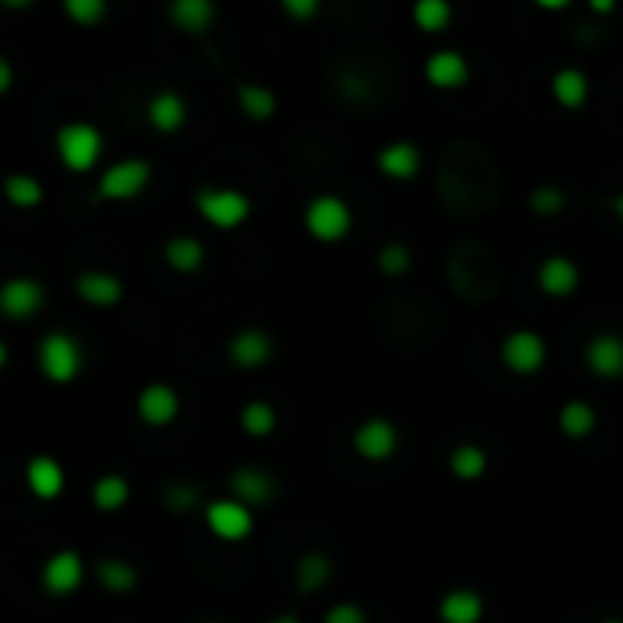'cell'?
Wrapping results in <instances>:
<instances>
[{
  "label": "cell",
  "mask_w": 623,
  "mask_h": 623,
  "mask_svg": "<svg viewBox=\"0 0 623 623\" xmlns=\"http://www.w3.org/2000/svg\"><path fill=\"white\" fill-rule=\"evenodd\" d=\"M80 584H85V562H80L77 550H55L45 562V569H40V587L55 598L77 595Z\"/></svg>",
  "instance_id": "obj_11"
},
{
  "label": "cell",
  "mask_w": 623,
  "mask_h": 623,
  "mask_svg": "<svg viewBox=\"0 0 623 623\" xmlns=\"http://www.w3.org/2000/svg\"><path fill=\"white\" fill-rule=\"evenodd\" d=\"M558 427H562L565 438H573V441H584L587 434H595L598 427V412H595V404H587V401H565L562 409H558Z\"/></svg>",
  "instance_id": "obj_27"
},
{
  "label": "cell",
  "mask_w": 623,
  "mask_h": 623,
  "mask_svg": "<svg viewBox=\"0 0 623 623\" xmlns=\"http://www.w3.org/2000/svg\"><path fill=\"white\" fill-rule=\"evenodd\" d=\"M285 15L288 18H299V23H307V18H314L321 12V4L317 0H285Z\"/></svg>",
  "instance_id": "obj_41"
},
{
  "label": "cell",
  "mask_w": 623,
  "mask_h": 623,
  "mask_svg": "<svg viewBox=\"0 0 623 623\" xmlns=\"http://www.w3.org/2000/svg\"><path fill=\"white\" fill-rule=\"evenodd\" d=\"M135 412L147 427H169V423L179 415V394H175L169 383H150V387L139 390L135 398Z\"/></svg>",
  "instance_id": "obj_14"
},
{
  "label": "cell",
  "mask_w": 623,
  "mask_h": 623,
  "mask_svg": "<svg viewBox=\"0 0 623 623\" xmlns=\"http://www.w3.org/2000/svg\"><path fill=\"white\" fill-rule=\"evenodd\" d=\"M77 296L91 307H117L124 296L121 277L107 274V270H85L77 277Z\"/></svg>",
  "instance_id": "obj_23"
},
{
  "label": "cell",
  "mask_w": 623,
  "mask_h": 623,
  "mask_svg": "<svg viewBox=\"0 0 623 623\" xmlns=\"http://www.w3.org/2000/svg\"><path fill=\"white\" fill-rule=\"evenodd\" d=\"M601 623H623V620H616V616H609V620H601Z\"/></svg>",
  "instance_id": "obj_47"
},
{
  "label": "cell",
  "mask_w": 623,
  "mask_h": 623,
  "mask_svg": "<svg viewBox=\"0 0 623 623\" xmlns=\"http://www.w3.org/2000/svg\"><path fill=\"white\" fill-rule=\"evenodd\" d=\"M270 623H299V616H292V612H282V616H274Z\"/></svg>",
  "instance_id": "obj_44"
},
{
  "label": "cell",
  "mask_w": 623,
  "mask_h": 623,
  "mask_svg": "<svg viewBox=\"0 0 623 623\" xmlns=\"http://www.w3.org/2000/svg\"><path fill=\"white\" fill-rule=\"evenodd\" d=\"M4 197H8V204H15V208H23V212H29V208H37L40 201H45V183H40L37 175L12 172L4 179Z\"/></svg>",
  "instance_id": "obj_32"
},
{
  "label": "cell",
  "mask_w": 623,
  "mask_h": 623,
  "mask_svg": "<svg viewBox=\"0 0 623 623\" xmlns=\"http://www.w3.org/2000/svg\"><path fill=\"white\" fill-rule=\"evenodd\" d=\"M45 310V285L37 277H8L0 285V314L8 321H29Z\"/></svg>",
  "instance_id": "obj_10"
},
{
  "label": "cell",
  "mask_w": 623,
  "mask_h": 623,
  "mask_svg": "<svg viewBox=\"0 0 623 623\" xmlns=\"http://www.w3.org/2000/svg\"><path fill=\"white\" fill-rule=\"evenodd\" d=\"M303 226L307 234L321 245H339L342 237L354 230V212L342 201L339 194H317L310 197V204L303 208Z\"/></svg>",
  "instance_id": "obj_5"
},
{
  "label": "cell",
  "mask_w": 623,
  "mask_h": 623,
  "mask_svg": "<svg viewBox=\"0 0 623 623\" xmlns=\"http://www.w3.org/2000/svg\"><path fill=\"white\" fill-rule=\"evenodd\" d=\"M612 212H616V220L623 223V194L616 197V201H612Z\"/></svg>",
  "instance_id": "obj_45"
},
{
  "label": "cell",
  "mask_w": 623,
  "mask_h": 623,
  "mask_svg": "<svg viewBox=\"0 0 623 623\" xmlns=\"http://www.w3.org/2000/svg\"><path fill=\"white\" fill-rule=\"evenodd\" d=\"M164 263H169L175 274H197L204 266V245L190 234H179L164 245Z\"/></svg>",
  "instance_id": "obj_26"
},
{
  "label": "cell",
  "mask_w": 623,
  "mask_h": 623,
  "mask_svg": "<svg viewBox=\"0 0 623 623\" xmlns=\"http://www.w3.org/2000/svg\"><path fill=\"white\" fill-rule=\"evenodd\" d=\"M96 576L110 595H128V590H135V584H139V569H135L132 562H121V558H107V562H99Z\"/></svg>",
  "instance_id": "obj_33"
},
{
  "label": "cell",
  "mask_w": 623,
  "mask_h": 623,
  "mask_svg": "<svg viewBox=\"0 0 623 623\" xmlns=\"http://www.w3.org/2000/svg\"><path fill=\"white\" fill-rule=\"evenodd\" d=\"M550 96H555L558 107L580 110L587 102V96H590V80H587L584 70L565 66V70H558V74L550 77Z\"/></svg>",
  "instance_id": "obj_25"
},
{
  "label": "cell",
  "mask_w": 623,
  "mask_h": 623,
  "mask_svg": "<svg viewBox=\"0 0 623 623\" xmlns=\"http://www.w3.org/2000/svg\"><path fill=\"white\" fill-rule=\"evenodd\" d=\"M128 500H132V485L124 474H102L96 482V489H91V503H96V511H102V514L121 511Z\"/></svg>",
  "instance_id": "obj_29"
},
{
  "label": "cell",
  "mask_w": 623,
  "mask_h": 623,
  "mask_svg": "<svg viewBox=\"0 0 623 623\" xmlns=\"http://www.w3.org/2000/svg\"><path fill=\"white\" fill-rule=\"evenodd\" d=\"M164 503L172 507V511H190V507H197L201 503V489L197 485H190V482H172L169 489H164Z\"/></svg>",
  "instance_id": "obj_39"
},
{
  "label": "cell",
  "mask_w": 623,
  "mask_h": 623,
  "mask_svg": "<svg viewBox=\"0 0 623 623\" xmlns=\"http://www.w3.org/2000/svg\"><path fill=\"white\" fill-rule=\"evenodd\" d=\"M26 489L37 496L40 503H51L66 493V466H62L55 456H34L26 463Z\"/></svg>",
  "instance_id": "obj_13"
},
{
  "label": "cell",
  "mask_w": 623,
  "mask_h": 623,
  "mask_svg": "<svg viewBox=\"0 0 623 623\" xmlns=\"http://www.w3.org/2000/svg\"><path fill=\"white\" fill-rule=\"evenodd\" d=\"M186 117H190V110H186V99L179 96V91H158V96L150 99V107H147L150 128L164 132V135L179 132L186 124Z\"/></svg>",
  "instance_id": "obj_22"
},
{
  "label": "cell",
  "mask_w": 623,
  "mask_h": 623,
  "mask_svg": "<svg viewBox=\"0 0 623 623\" xmlns=\"http://www.w3.org/2000/svg\"><path fill=\"white\" fill-rule=\"evenodd\" d=\"M37 365L48 383L66 387V383H74L80 376V369H85V347H80L77 336H70V332H48L37 347Z\"/></svg>",
  "instance_id": "obj_4"
},
{
  "label": "cell",
  "mask_w": 623,
  "mask_h": 623,
  "mask_svg": "<svg viewBox=\"0 0 623 623\" xmlns=\"http://www.w3.org/2000/svg\"><path fill=\"white\" fill-rule=\"evenodd\" d=\"M427 80L434 88H441V91H456V88H463L466 80H471V66H466V59L460 55V51H452V48H445V51H434V55L427 59Z\"/></svg>",
  "instance_id": "obj_20"
},
{
  "label": "cell",
  "mask_w": 623,
  "mask_h": 623,
  "mask_svg": "<svg viewBox=\"0 0 623 623\" xmlns=\"http://www.w3.org/2000/svg\"><path fill=\"white\" fill-rule=\"evenodd\" d=\"M482 616H485V598L471 587H456L438 601L441 623H482Z\"/></svg>",
  "instance_id": "obj_21"
},
{
  "label": "cell",
  "mask_w": 623,
  "mask_h": 623,
  "mask_svg": "<svg viewBox=\"0 0 623 623\" xmlns=\"http://www.w3.org/2000/svg\"><path fill=\"white\" fill-rule=\"evenodd\" d=\"M376 266H379V274H387V277H401V274H409L412 270V252L404 245H383L379 248V256H376Z\"/></svg>",
  "instance_id": "obj_36"
},
{
  "label": "cell",
  "mask_w": 623,
  "mask_h": 623,
  "mask_svg": "<svg viewBox=\"0 0 623 623\" xmlns=\"http://www.w3.org/2000/svg\"><path fill=\"white\" fill-rule=\"evenodd\" d=\"M102 147H107V139H102V132L91 121H70L55 132V153L62 169L74 175H85L96 169L102 158Z\"/></svg>",
  "instance_id": "obj_3"
},
{
  "label": "cell",
  "mask_w": 623,
  "mask_h": 623,
  "mask_svg": "<svg viewBox=\"0 0 623 623\" xmlns=\"http://www.w3.org/2000/svg\"><path fill=\"white\" fill-rule=\"evenodd\" d=\"M500 358H503L507 369L518 372V376H533V372L547 365V342L539 332L518 328L500 342Z\"/></svg>",
  "instance_id": "obj_9"
},
{
  "label": "cell",
  "mask_w": 623,
  "mask_h": 623,
  "mask_svg": "<svg viewBox=\"0 0 623 623\" xmlns=\"http://www.w3.org/2000/svg\"><path fill=\"white\" fill-rule=\"evenodd\" d=\"M412 23L423 29V34H445L452 23V4L445 0H420L412 8Z\"/></svg>",
  "instance_id": "obj_35"
},
{
  "label": "cell",
  "mask_w": 623,
  "mask_h": 623,
  "mask_svg": "<svg viewBox=\"0 0 623 623\" xmlns=\"http://www.w3.org/2000/svg\"><path fill=\"white\" fill-rule=\"evenodd\" d=\"M241 427L248 438H270L277 431V409L270 401H248L241 409Z\"/></svg>",
  "instance_id": "obj_34"
},
{
  "label": "cell",
  "mask_w": 623,
  "mask_h": 623,
  "mask_svg": "<svg viewBox=\"0 0 623 623\" xmlns=\"http://www.w3.org/2000/svg\"><path fill=\"white\" fill-rule=\"evenodd\" d=\"M398 441H401L398 427H394L390 420H383V415H376V420H365L354 431V452L369 463L390 460V456L398 452Z\"/></svg>",
  "instance_id": "obj_12"
},
{
  "label": "cell",
  "mask_w": 623,
  "mask_h": 623,
  "mask_svg": "<svg viewBox=\"0 0 623 623\" xmlns=\"http://www.w3.org/2000/svg\"><path fill=\"white\" fill-rule=\"evenodd\" d=\"M590 12H595V15H609L612 12V0H598V4L590 0Z\"/></svg>",
  "instance_id": "obj_43"
},
{
  "label": "cell",
  "mask_w": 623,
  "mask_h": 623,
  "mask_svg": "<svg viewBox=\"0 0 623 623\" xmlns=\"http://www.w3.org/2000/svg\"><path fill=\"white\" fill-rule=\"evenodd\" d=\"M277 496V482L259 466H237L230 474V500L245 503V507H266L274 503Z\"/></svg>",
  "instance_id": "obj_15"
},
{
  "label": "cell",
  "mask_w": 623,
  "mask_h": 623,
  "mask_svg": "<svg viewBox=\"0 0 623 623\" xmlns=\"http://www.w3.org/2000/svg\"><path fill=\"white\" fill-rule=\"evenodd\" d=\"M197 212L215 230H237L252 215V201L234 186H208V190L197 194Z\"/></svg>",
  "instance_id": "obj_6"
},
{
  "label": "cell",
  "mask_w": 623,
  "mask_h": 623,
  "mask_svg": "<svg viewBox=\"0 0 623 623\" xmlns=\"http://www.w3.org/2000/svg\"><path fill=\"white\" fill-rule=\"evenodd\" d=\"M420 164H423V153L409 139L387 142V147L379 150V158H376V169L394 183H412L415 175H420Z\"/></svg>",
  "instance_id": "obj_16"
},
{
  "label": "cell",
  "mask_w": 623,
  "mask_h": 623,
  "mask_svg": "<svg viewBox=\"0 0 623 623\" xmlns=\"http://www.w3.org/2000/svg\"><path fill=\"white\" fill-rule=\"evenodd\" d=\"M12 85H15V66H12V59L0 55V96H8Z\"/></svg>",
  "instance_id": "obj_42"
},
{
  "label": "cell",
  "mask_w": 623,
  "mask_h": 623,
  "mask_svg": "<svg viewBox=\"0 0 623 623\" xmlns=\"http://www.w3.org/2000/svg\"><path fill=\"white\" fill-rule=\"evenodd\" d=\"M332 580V558L321 555V550H307L296 565V584L303 595H317L321 587H328Z\"/></svg>",
  "instance_id": "obj_28"
},
{
  "label": "cell",
  "mask_w": 623,
  "mask_h": 623,
  "mask_svg": "<svg viewBox=\"0 0 623 623\" xmlns=\"http://www.w3.org/2000/svg\"><path fill=\"white\" fill-rule=\"evenodd\" d=\"M4 365H8V342L0 339V369H4Z\"/></svg>",
  "instance_id": "obj_46"
},
{
  "label": "cell",
  "mask_w": 623,
  "mask_h": 623,
  "mask_svg": "<svg viewBox=\"0 0 623 623\" xmlns=\"http://www.w3.org/2000/svg\"><path fill=\"white\" fill-rule=\"evenodd\" d=\"M237 107L245 110V117L263 124L277 113V96L266 85H252V80H248V85L237 88Z\"/></svg>",
  "instance_id": "obj_31"
},
{
  "label": "cell",
  "mask_w": 623,
  "mask_h": 623,
  "mask_svg": "<svg viewBox=\"0 0 623 623\" xmlns=\"http://www.w3.org/2000/svg\"><path fill=\"white\" fill-rule=\"evenodd\" d=\"M445 277L452 282V288L471 303H485L500 292V259H496L493 248L477 245V241H463L452 248L449 263H445Z\"/></svg>",
  "instance_id": "obj_2"
},
{
  "label": "cell",
  "mask_w": 623,
  "mask_h": 623,
  "mask_svg": "<svg viewBox=\"0 0 623 623\" xmlns=\"http://www.w3.org/2000/svg\"><path fill=\"white\" fill-rule=\"evenodd\" d=\"M449 471L460 477V482H477L485 471H489V452L482 445H456L449 452Z\"/></svg>",
  "instance_id": "obj_30"
},
{
  "label": "cell",
  "mask_w": 623,
  "mask_h": 623,
  "mask_svg": "<svg viewBox=\"0 0 623 623\" xmlns=\"http://www.w3.org/2000/svg\"><path fill=\"white\" fill-rule=\"evenodd\" d=\"M325 623H369L365 609L354 606V601H339L325 612Z\"/></svg>",
  "instance_id": "obj_40"
},
{
  "label": "cell",
  "mask_w": 623,
  "mask_h": 623,
  "mask_svg": "<svg viewBox=\"0 0 623 623\" xmlns=\"http://www.w3.org/2000/svg\"><path fill=\"white\" fill-rule=\"evenodd\" d=\"M153 169L142 158H124L113 161L107 172L99 175V197L102 201H135L150 186Z\"/></svg>",
  "instance_id": "obj_7"
},
{
  "label": "cell",
  "mask_w": 623,
  "mask_h": 623,
  "mask_svg": "<svg viewBox=\"0 0 623 623\" xmlns=\"http://www.w3.org/2000/svg\"><path fill=\"white\" fill-rule=\"evenodd\" d=\"M204 525H208V533L226 539V544H241V539L252 536L256 514H252V507H245L226 496V500H212L204 507Z\"/></svg>",
  "instance_id": "obj_8"
},
{
  "label": "cell",
  "mask_w": 623,
  "mask_h": 623,
  "mask_svg": "<svg viewBox=\"0 0 623 623\" xmlns=\"http://www.w3.org/2000/svg\"><path fill=\"white\" fill-rule=\"evenodd\" d=\"M565 201L569 197L558 190V186H536L533 194H528V208H533L536 215H558V212H565Z\"/></svg>",
  "instance_id": "obj_37"
},
{
  "label": "cell",
  "mask_w": 623,
  "mask_h": 623,
  "mask_svg": "<svg viewBox=\"0 0 623 623\" xmlns=\"http://www.w3.org/2000/svg\"><path fill=\"white\" fill-rule=\"evenodd\" d=\"M536 285L550 299H565L580 288V266L569 256H547L536 270Z\"/></svg>",
  "instance_id": "obj_18"
},
{
  "label": "cell",
  "mask_w": 623,
  "mask_h": 623,
  "mask_svg": "<svg viewBox=\"0 0 623 623\" xmlns=\"http://www.w3.org/2000/svg\"><path fill=\"white\" fill-rule=\"evenodd\" d=\"M169 15L183 34L201 37L215 23V4L212 0H175V4L169 8Z\"/></svg>",
  "instance_id": "obj_24"
},
{
  "label": "cell",
  "mask_w": 623,
  "mask_h": 623,
  "mask_svg": "<svg viewBox=\"0 0 623 623\" xmlns=\"http://www.w3.org/2000/svg\"><path fill=\"white\" fill-rule=\"evenodd\" d=\"M441 201L452 212L474 215L482 208H493L496 190H500V172L485 158L482 150H474L471 142H456L452 153L445 150L441 179H438Z\"/></svg>",
  "instance_id": "obj_1"
},
{
  "label": "cell",
  "mask_w": 623,
  "mask_h": 623,
  "mask_svg": "<svg viewBox=\"0 0 623 623\" xmlns=\"http://www.w3.org/2000/svg\"><path fill=\"white\" fill-rule=\"evenodd\" d=\"M584 361H587V369L595 372V376L620 379L623 376V336H616V332H601V336H595L587 342Z\"/></svg>",
  "instance_id": "obj_17"
},
{
  "label": "cell",
  "mask_w": 623,
  "mask_h": 623,
  "mask_svg": "<svg viewBox=\"0 0 623 623\" xmlns=\"http://www.w3.org/2000/svg\"><path fill=\"white\" fill-rule=\"evenodd\" d=\"M226 354L237 369H263L270 358H274V339L259 328H241L237 336L230 339Z\"/></svg>",
  "instance_id": "obj_19"
},
{
  "label": "cell",
  "mask_w": 623,
  "mask_h": 623,
  "mask_svg": "<svg viewBox=\"0 0 623 623\" xmlns=\"http://www.w3.org/2000/svg\"><path fill=\"white\" fill-rule=\"evenodd\" d=\"M66 15L74 18L77 26L91 29L107 18V4H102V0H66Z\"/></svg>",
  "instance_id": "obj_38"
}]
</instances>
